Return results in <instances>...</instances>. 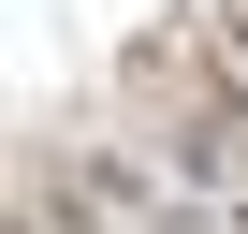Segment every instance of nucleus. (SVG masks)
Masks as SVG:
<instances>
[{
    "label": "nucleus",
    "mask_w": 248,
    "mask_h": 234,
    "mask_svg": "<svg viewBox=\"0 0 248 234\" xmlns=\"http://www.w3.org/2000/svg\"><path fill=\"white\" fill-rule=\"evenodd\" d=\"M219 44H233V59H248V0H219Z\"/></svg>",
    "instance_id": "obj_1"
},
{
    "label": "nucleus",
    "mask_w": 248,
    "mask_h": 234,
    "mask_svg": "<svg viewBox=\"0 0 248 234\" xmlns=\"http://www.w3.org/2000/svg\"><path fill=\"white\" fill-rule=\"evenodd\" d=\"M233 234H248V190H233Z\"/></svg>",
    "instance_id": "obj_2"
}]
</instances>
